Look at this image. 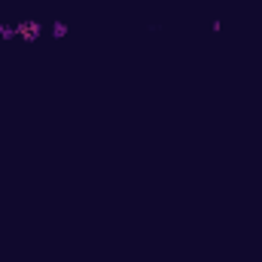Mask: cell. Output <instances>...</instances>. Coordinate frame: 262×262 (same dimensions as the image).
Masks as SVG:
<instances>
[{
    "instance_id": "6da1fadb",
    "label": "cell",
    "mask_w": 262,
    "mask_h": 262,
    "mask_svg": "<svg viewBox=\"0 0 262 262\" xmlns=\"http://www.w3.org/2000/svg\"><path fill=\"white\" fill-rule=\"evenodd\" d=\"M40 34H43V25H40V21H18V25H15V37H21V40H28V43H34Z\"/></svg>"
},
{
    "instance_id": "7a4b0ae2",
    "label": "cell",
    "mask_w": 262,
    "mask_h": 262,
    "mask_svg": "<svg viewBox=\"0 0 262 262\" xmlns=\"http://www.w3.org/2000/svg\"><path fill=\"white\" fill-rule=\"evenodd\" d=\"M52 37H55V40H64L67 37V21H55V25H52Z\"/></svg>"
},
{
    "instance_id": "3957f363",
    "label": "cell",
    "mask_w": 262,
    "mask_h": 262,
    "mask_svg": "<svg viewBox=\"0 0 262 262\" xmlns=\"http://www.w3.org/2000/svg\"><path fill=\"white\" fill-rule=\"evenodd\" d=\"M15 37V28L12 25H0V40H12Z\"/></svg>"
}]
</instances>
